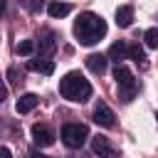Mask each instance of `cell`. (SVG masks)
Returning <instances> with one entry per match:
<instances>
[{
    "label": "cell",
    "mask_w": 158,
    "mask_h": 158,
    "mask_svg": "<svg viewBox=\"0 0 158 158\" xmlns=\"http://www.w3.org/2000/svg\"><path fill=\"white\" fill-rule=\"evenodd\" d=\"M74 35L81 44H96L104 35H106V22L101 15L94 12H81L74 22Z\"/></svg>",
    "instance_id": "6da1fadb"
},
{
    "label": "cell",
    "mask_w": 158,
    "mask_h": 158,
    "mask_svg": "<svg viewBox=\"0 0 158 158\" xmlns=\"http://www.w3.org/2000/svg\"><path fill=\"white\" fill-rule=\"evenodd\" d=\"M59 94L69 101H77V104H84L89 96H91V84L89 79H84L79 72H69L59 79Z\"/></svg>",
    "instance_id": "7a4b0ae2"
},
{
    "label": "cell",
    "mask_w": 158,
    "mask_h": 158,
    "mask_svg": "<svg viewBox=\"0 0 158 158\" xmlns=\"http://www.w3.org/2000/svg\"><path fill=\"white\" fill-rule=\"evenodd\" d=\"M114 79H116V84H118V89H121V99H123V101H131V99L136 96V91H138V81H136L133 72H131L128 67H123V64H116Z\"/></svg>",
    "instance_id": "3957f363"
},
{
    "label": "cell",
    "mask_w": 158,
    "mask_h": 158,
    "mask_svg": "<svg viewBox=\"0 0 158 158\" xmlns=\"http://www.w3.org/2000/svg\"><path fill=\"white\" fill-rule=\"evenodd\" d=\"M89 138V131L84 123H64L62 126V141L69 148H81Z\"/></svg>",
    "instance_id": "277c9868"
},
{
    "label": "cell",
    "mask_w": 158,
    "mask_h": 158,
    "mask_svg": "<svg viewBox=\"0 0 158 158\" xmlns=\"http://www.w3.org/2000/svg\"><path fill=\"white\" fill-rule=\"evenodd\" d=\"M94 121H96L99 126H104V128H111V126L116 123V116H114V111L109 109V104L99 101V104L94 106Z\"/></svg>",
    "instance_id": "5b68a950"
},
{
    "label": "cell",
    "mask_w": 158,
    "mask_h": 158,
    "mask_svg": "<svg viewBox=\"0 0 158 158\" xmlns=\"http://www.w3.org/2000/svg\"><path fill=\"white\" fill-rule=\"evenodd\" d=\"M32 141H35L40 148H44V146H52V143H54V133H52L49 126L35 123V126H32Z\"/></svg>",
    "instance_id": "8992f818"
},
{
    "label": "cell",
    "mask_w": 158,
    "mask_h": 158,
    "mask_svg": "<svg viewBox=\"0 0 158 158\" xmlns=\"http://www.w3.org/2000/svg\"><path fill=\"white\" fill-rule=\"evenodd\" d=\"M91 151H94L99 158H114V156H116V148L109 143L106 136H94V138H91Z\"/></svg>",
    "instance_id": "52a82bcc"
},
{
    "label": "cell",
    "mask_w": 158,
    "mask_h": 158,
    "mask_svg": "<svg viewBox=\"0 0 158 158\" xmlns=\"http://www.w3.org/2000/svg\"><path fill=\"white\" fill-rule=\"evenodd\" d=\"M126 57H128V44H126L123 40H118V42H114V44L109 47V59H111V62L121 64Z\"/></svg>",
    "instance_id": "ba28073f"
},
{
    "label": "cell",
    "mask_w": 158,
    "mask_h": 158,
    "mask_svg": "<svg viewBox=\"0 0 158 158\" xmlns=\"http://www.w3.org/2000/svg\"><path fill=\"white\" fill-rule=\"evenodd\" d=\"M37 104H40L37 94H22V96L17 99V104H15V109H17V114H30Z\"/></svg>",
    "instance_id": "9c48e42d"
},
{
    "label": "cell",
    "mask_w": 158,
    "mask_h": 158,
    "mask_svg": "<svg viewBox=\"0 0 158 158\" xmlns=\"http://www.w3.org/2000/svg\"><path fill=\"white\" fill-rule=\"evenodd\" d=\"M106 62H109V57H104V54H89L86 57V67L94 74H104L106 72Z\"/></svg>",
    "instance_id": "30bf717a"
},
{
    "label": "cell",
    "mask_w": 158,
    "mask_h": 158,
    "mask_svg": "<svg viewBox=\"0 0 158 158\" xmlns=\"http://www.w3.org/2000/svg\"><path fill=\"white\" fill-rule=\"evenodd\" d=\"M131 22H133V7L131 5H121L116 10V25L118 27H131Z\"/></svg>",
    "instance_id": "8fae6325"
},
{
    "label": "cell",
    "mask_w": 158,
    "mask_h": 158,
    "mask_svg": "<svg viewBox=\"0 0 158 158\" xmlns=\"http://www.w3.org/2000/svg\"><path fill=\"white\" fill-rule=\"evenodd\" d=\"M30 69L32 72H42V74H52L54 72V62L52 59H30Z\"/></svg>",
    "instance_id": "7c38bea8"
},
{
    "label": "cell",
    "mask_w": 158,
    "mask_h": 158,
    "mask_svg": "<svg viewBox=\"0 0 158 158\" xmlns=\"http://www.w3.org/2000/svg\"><path fill=\"white\" fill-rule=\"evenodd\" d=\"M47 12H49V17H64V15H69L72 12V5L69 2H52L49 7H47Z\"/></svg>",
    "instance_id": "4fadbf2b"
},
{
    "label": "cell",
    "mask_w": 158,
    "mask_h": 158,
    "mask_svg": "<svg viewBox=\"0 0 158 158\" xmlns=\"http://www.w3.org/2000/svg\"><path fill=\"white\" fill-rule=\"evenodd\" d=\"M143 42L148 49H158V27H151L143 32Z\"/></svg>",
    "instance_id": "5bb4252c"
},
{
    "label": "cell",
    "mask_w": 158,
    "mask_h": 158,
    "mask_svg": "<svg viewBox=\"0 0 158 158\" xmlns=\"http://www.w3.org/2000/svg\"><path fill=\"white\" fill-rule=\"evenodd\" d=\"M15 49H17V54L30 57V54H35V42H32V40H22V42H20Z\"/></svg>",
    "instance_id": "9a60e30c"
},
{
    "label": "cell",
    "mask_w": 158,
    "mask_h": 158,
    "mask_svg": "<svg viewBox=\"0 0 158 158\" xmlns=\"http://www.w3.org/2000/svg\"><path fill=\"white\" fill-rule=\"evenodd\" d=\"M128 57H131L133 62H143V59H146V52H143L141 44H131V47H128Z\"/></svg>",
    "instance_id": "2e32d148"
},
{
    "label": "cell",
    "mask_w": 158,
    "mask_h": 158,
    "mask_svg": "<svg viewBox=\"0 0 158 158\" xmlns=\"http://www.w3.org/2000/svg\"><path fill=\"white\" fill-rule=\"evenodd\" d=\"M17 2H22L30 12H37V10H40V2H37V0H17Z\"/></svg>",
    "instance_id": "e0dca14e"
},
{
    "label": "cell",
    "mask_w": 158,
    "mask_h": 158,
    "mask_svg": "<svg viewBox=\"0 0 158 158\" xmlns=\"http://www.w3.org/2000/svg\"><path fill=\"white\" fill-rule=\"evenodd\" d=\"M52 49H54V42H52V35H49V32H47V40H44V42H42V52H47V54H49V52H52Z\"/></svg>",
    "instance_id": "ac0fdd59"
},
{
    "label": "cell",
    "mask_w": 158,
    "mask_h": 158,
    "mask_svg": "<svg viewBox=\"0 0 158 158\" xmlns=\"http://www.w3.org/2000/svg\"><path fill=\"white\" fill-rule=\"evenodd\" d=\"M0 158H10V148H7V146L0 148Z\"/></svg>",
    "instance_id": "d6986e66"
},
{
    "label": "cell",
    "mask_w": 158,
    "mask_h": 158,
    "mask_svg": "<svg viewBox=\"0 0 158 158\" xmlns=\"http://www.w3.org/2000/svg\"><path fill=\"white\" fill-rule=\"evenodd\" d=\"M27 158H44V156H42V153H37V151H35V153H30V156H27Z\"/></svg>",
    "instance_id": "ffe728a7"
}]
</instances>
